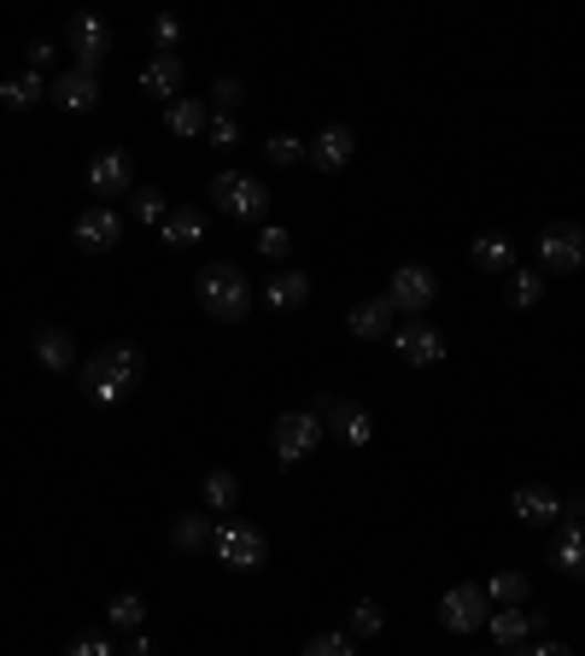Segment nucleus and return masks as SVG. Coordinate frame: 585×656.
I'll use <instances>...</instances> for the list:
<instances>
[{"label": "nucleus", "mask_w": 585, "mask_h": 656, "mask_svg": "<svg viewBox=\"0 0 585 656\" xmlns=\"http://www.w3.org/2000/svg\"><path fill=\"white\" fill-rule=\"evenodd\" d=\"M135 376H141V352L135 346H106L82 363V399L94 404H123L135 393Z\"/></svg>", "instance_id": "nucleus-1"}, {"label": "nucleus", "mask_w": 585, "mask_h": 656, "mask_svg": "<svg viewBox=\"0 0 585 656\" xmlns=\"http://www.w3.org/2000/svg\"><path fill=\"white\" fill-rule=\"evenodd\" d=\"M194 294H199V311L205 317H217V322H240L246 317V276L235 270V264H205L199 281H194Z\"/></svg>", "instance_id": "nucleus-2"}, {"label": "nucleus", "mask_w": 585, "mask_h": 656, "mask_svg": "<svg viewBox=\"0 0 585 656\" xmlns=\"http://www.w3.org/2000/svg\"><path fill=\"white\" fill-rule=\"evenodd\" d=\"M212 199H217V212L240 217V223H258L269 212V188L258 176H240V171H217L212 176Z\"/></svg>", "instance_id": "nucleus-3"}, {"label": "nucleus", "mask_w": 585, "mask_h": 656, "mask_svg": "<svg viewBox=\"0 0 585 656\" xmlns=\"http://www.w3.org/2000/svg\"><path fill=\"white\" fill-rule=\"evenodd\" d=\"M322 434H328V422L317 417V410H287V417L276 422V434H269V445H276L281 463H305L310 451L322 445Z\"/></svg>", "instance_id": "nucleus-4"}, {"label": "nucleus", "mask_w": 585, "mask_h": 656, "mask_svg": "<svg viewBox=\"0 0 585 656\" xmlns=\"http://www.w3.org/2000/svg\"><path fill=\"white\" fill-rule=\"evenodd\" d=\"M212 545H217V557H223L228 568H240V574L264 568V557H269V540H264L253 522H223V527L212 533Z\"/></svg>", "instance_id": "nucleus-5"}, {"label": "nucleus", "mask_w": 585, "mask_h": 656, "mask_svg": "<svg viewBox=\"0 0 585 656\" xmlns=\"http://www.w3.org/2000/svg\"><path fill=\"white\" fill-rule=\"evenodd\" d=\"M538 264H545L551 276L585 270V229L579 223H551V229L538 235Z\"/></svg>", "instance_id": "nucleus-6"}, {"label": "nucleus", "mask_w": 585, "mask_h": 656, "mask_svg": "<svg viewBox=\"0 0 585 656\" xmlns=\"http://www.w3.org/2000/svg\"><path fill=\"white\" fill-rule=\"evenodd\" d=\"M433 270H428V264H399V270H392V281H387V305H392V311H404V317H422L428 311V305H433Z\"/></svg>", "instance_id": "nucleus-7"}, {"label": "nucleus", "mask_w": 585, "mask_h": 656, "mask_svg": "<svg viewBox=\"0 0 585 656\" xmlns=\"http://www.w3.org/2000/svg\"><path fill=\"white\" fill-rule=\"evenodd\" d=\"M392 352H399L410 369H433L439 358H445V335H439L433 322L422 317H410L404 328H392Z\"/></svg>", "instance_id": "nucleus-8"}, {"label": "nucleus", "mask_w": 585, "mask_h": 656, "mask_svg": "<svg viewBox=\"0 0 585 656\" xmlns=\"http://www.w3.org/2000/svg\"><path fill=\"white\" fill-rule=\"evenodd\" d=\"M486 615H492V604L480 586H451L439 598V627L445 633H474V627H486Z\"/></svg>", "instance_id": "nucleus-9"}, {"label": "nucleus", "mask_w": 585, "mask_h": 656, "mask_svg": "<svg viewBox=\"0 0 585 656\" xmlns=\"http://www.w3.org/2000/svg\"><path fill=\"white\" fill-rule=\"evenodd\" d=\"M65 41L76 48V65L100 76V59H106V48H112V30H106V18H94V12H76L71 24H65Z\"/></svg>", "instance_id": "nucleus-10"}, {"label": "nucleus", "mask_w": 585, "mask_h": 656, "mask_svg": "<svg viewBox=\"0 0 585 656\" xmlns=\"http://www.w3.org/2000/svg\"><path fill=\"white\" fill-rule=\"evenodd\" d=\"M317 417H328V428L346 445H369L374 440V422H369V410L358 399H317Z\"/></svg>", "instance_id": "nucleus-11"}, {"label": "nucleus", "mask_w": 585, "mask_h": 656, "mask_svg": "<svg viewBox=\"0 0 585 656\" xmlns=\"http://www.w3.org/2000/svg\"><path fill=\"white\" fill-rule=\"evenodd\" d=\"M538 627H545V609H527V604H515V609H492V615H486L492 645H504V650L527 645V633H538Z\"/></svg>", "instance_id": "nucleus-12"}, {"label": "nucleus", "mask_w": 585, "mask_h": 656, "mask_svg": "<svg viewBox=\"0 0 585 656\" xmlns=\"http://www.w3.org/2000/svg\"><path fill=\"white\" fill-rule=\"evenodd\" d=\"M48 94H53L59 112H94V106H100V76L82 71V65H71V71H59V82H53Z\"/></svg>", "instance_id": "nucleus-13"}, {"label": "nucleus", "mask_w": 585, "mask_h": 656, "mask_svg": "<svg viewBox=\"0 0 585 656\" xmlns=\"http://www.w3.org/2000/svg\"><path fill=\"white\" fill-rule=\"evenodd\" d=\"M130 182H135V164H130V153H117V147L94 153V164H89V188H94L100 199H112V194H130Z\"/></svg>", "instance_id": "nucleus-14"}, {"label": "nucleus", "mask_w": 585, "mask_h": 656, "mask_svg": "<svg viewBox=\"0 0 585 656\" xmlns=\"http://www.w3.org/2000/svg\"><path fill=\"white\" fill-rule=\"evenodd\" d=\"M117 235H123V217L112 212V205H94V212L76 217V246L82 253H112Z\"/></svg>", "instance_id": "nucleus-15"}, {"label": "nucleus", "mask_w": 585, "mask_h": 656, "mask_svg": "<svg viewBox=\"0 0 585 656\" xmlns=\"http://www.w3.org/2000/svg\"><path fill=\"white\" fill-rule=\"evenodd\" d=\"M351 147H358V135H351L346 123H333V130H322L317 141H310V164H317L322 176H333V171L351 164Z\"/></svg>", "instance_id": "nucleus-16"}, {"label": "nucleus", "mask_w": 585, "mask_h": 656, "mask_svg": "<svg viewBox=\"0 0 585 656\" xmlns=\"http://www.w3.org/2000/svg\"><path fill=\"white\" fill-rule=\"evenodd\" d=\"M182 76H187L182 53H158L153 65L141 71V89L153 94V100H164V106H171V100H182Z\"/></svg>", "instance_id": "nucleus-17"}, {"label": "nucleus", "mask_w": 585, "mask_h": 656, "mask_svg": "<svg viewBox=\"0 0 585 656\" xmlns=\"http://www.w3.org/2000/svg\"><path fill=\"white\" fill-rule=\"evenodd\" d=\"M510 510H515V516L527 522V527H545V522H556V516H562V499H556L551 486H515Z\"/></svg>", "instance_id": "nucleus-18"}, {"label": "nucleus", "mask_w": 585, "mask_h": 656, "mask_svg": "<svg viewBox=\"0 0 585 656\" xmlns=\"http://www.w3.org/2000/svg\"><path fill=\"white\" fill-rule=\"evenodd\" d=\"M392 317H399V311H392L387 299H363V305H351L346 328H351L358 340H387V335H392Z\"/></svg>", "instance_id": "nucleus-19"}, {"label": "nucleus", "mask_w": 585, "mask_h": 656, "mask_svg": "<svg viewBox=\"0 0 585 656\" xmlns=\"http://www.w3.org/2000/svg\"><path fill=\"white\" fill-rule=\"evenodd\" d=\"M205 123H212V106H205L199 94H182L164 106V130L171 135H205Z\"/></svg>", "instance_id": "nucleus-20"}, {"label": "nucleus", "mask_w": 585, "mask_h": 656, "mask_svg": "<svg viewBox=\"0 0 585 656\" xmlns=\"http://www.w3.org/2000/svg\"><path fill=\"white\" fill-rule=\"evenodd\" d=\"M551 563H556L562 574H574V581H585V522H574V516H568V527L556 533Z\"/></svg>", "instance_id": "nucleus-21"}, {"label": "nucleus", "mask_w": 585, "mask_h": 656, "mask_svg": "<svg viewBox=\"0 0 585 656\" xmlns=\"http://www.w3.org/2000/svg\"><path fill=\"white\" fill-rule=\"evenodd\" d=\"M158 235H164V246H194V240H205V212L199 205H176V212L158 223Z\"/></svg>", "instance_id": "nucleus-22"}, {"label": "nucleus", "mask_w": 585, "mask_h": 656, "mask_svg": "<svg viewBox=\"0 0 585 656\" xmlns=\"http://www.w3.org/2000/svg\"><path fill=\"white\" fill-rule=\"evenodd\" d=\"M474 264H480L486 276H510V270H515V240H510V235H480V240H474Z\"/></svg>", "instance_id": "nucleus-23"}, {"label": "nucleus", "mask_w": 585, "mask_h": 656, "mask_svg": "<svg viewBox=\"0 0 585 656\" xmlns=\"http://www.w3.org/2000/svg\"><path fill=\"white\" fill-rule=\"evenodd\" d=\"M264 299H269V311H292V305L310 299V276L305 270H281L276 281L264 287Z\"/></svg>", "instance_id": "nucleus-24"}, {"label": "nucleus", "mask_w": 585, "mask_h": 656, "mask_svg": "<svg viewBox=\"0 0 585 656\" xmlns=\"http://www.w3.org/2000/svg\"><path fill=\"white\" fill-rule=\"evenodd\" d=\"M486 604H497V609H515V604H527L533 598V586H527V574H515V568H504V574H492L486 586Z\"/></svg>", "instance_id": "nucleus-25"}, {"label": "nucleus", "mask_w": 585, "mask_h": 656, "mask_svg": "<svg viewBox=\"0 0 585 656\" xmlns=\"http://www.w3.org/2000/svg\"><path fill=\"white\" fill-rule=\"evenodd\" d=\"M199 499H205V510H212V516H228V510H235V499H240V481L228 475V469H212V475L199 481Z\"/></svg>", "instance_id": "nucleus-26"}, {"label": "nucleus", "mask_w": 585, "mask_h": 656, "mask_svg": "<svg viewBox=\"0 0 585 656\" xmlns=\"http://www.w3.org/2000/svg\"><path fill=\"white\" fill-rule=\"evenodd\" d=\"M35 358L48 363V369H71L76 363V346L65 328H35Z\"/></svg>", "instance_id": "nucleus-27"}, {"label": "nucleus", "mask_w": 585, "mask_h": 656, "mask_svg": "<svg viewBox=\"0 0 585 656\" xmlns=\"http://www.w3.org/2000/svg\"><path fill=\"white\" fill-rule=\"evenodd\" d=\"M212 516H199V510H187V516H176V527H171V545L176 551H205L212 545Z\"/></svg>", "instance_id": "nucleus-28"}, {"label": "nucleus", "mask_w": 585, "mask_h": 656, "mask_svg": "<svg viewBox=\"0 0 585 656\" xmlns=\"http://www.w3.org/2000/svg\"><path fill=\"white\" fill-rule=\"evenodd\" d=\"M41 94H48V82H41V71H24V76H12L7 89H0V100H7L12 112H30Z\"/></svg>", "instance_id": "nucleus-29"}, {"label": "nucleus", "mask_w": 585, "mask_h": 656, "mask_svg": "<svg viewBox=\"0 0 585 656\" xmlns=\"http://www.w3.org/2000/svg\"><path fill=\"white\" fill-rule=\"evenodd\" d=\"M212 106H217V117H235L246 106V82L240 76H217L212 82Z\"/></svg>", "instance_id": "nucleus-30"}, {"label": "nucleus", "mask_w": 585, "mask_h": 656, "mask_svg": "<svg viewBox=\"0 0 585 656\" xmlns=\"http://www.w3.org/2000/svg\"><path fill=\"white\" fill-rule=\"evenodd\" d=\"M538 299H545V276L510 270V305H521V311H527V305H538Z\"/></svg>", "instance_id": "nucleus-31"}, {"label": "nucleus", "mask_w": 585, "mask_h": 656, "mask_svg": "<svg viewBox=\"0 0 585 656\" xmlns=\"http://www.w3.org/2000/svg\"><path fill=\"white\" fill-rule=\"evenodd\" d=\"M141 615H146L141 592H117V598L106 604V622H112V627H141Z\"/></svg>", "instance_id": "nucleus-32"}, {"label": "nucleus", "mask_w": 585, "mask_h": 656, "mask_svg": "<svg viewBox=\"0 0 585 656\" xmlns=\"http://www.w3.org/2000/svg\"><path fill=\"white\" fill-rule=\"evenodd\" d=\"M381 627H387V615H381V604H374V598L351 604V633H363V639H369V633H381Z\"/></svg>", "instance_id": "nucleus-33"}, {"label": "nucleus", "mask_w": 585, "mask_h": 656, "mask_svg": "<svg viewBox=\"0 0 585 656\" xmlns=\"http://www.w3.org/2000/svg\"><path fill=\"white\" fill-rule=\"evenodd\" d=\"M130 194H135V217L141 223H164V217H171V205H164L158 188H130Z\"/></svg>", "instance_id": "nucleus-34"}, {"label": "nucleus", "mask_w": 585, "mask_h": 656, "mask_svg": "<svg viewBox=\"0 0 585 656\" xmlns=\"http://www.w3.org/2000/svg\"><path fill=\"white\" fill-rule=\"evenodd\" d=\"M269 164H299V158H310V147L305 141H292V135H269Z\"/></svg>", "instance_id": "nucleus-35"}, {"label": "nucleus", "mask_w": 585, "mask_h": 656, "mask_svg": "<svg viewBox=\"0 0 585 656\" xmlns=\"http://www.w3.org/2000/svg\"><path fill=\"white\" fill-rule=\"evenodd\" d=\"M305 656H358V645H351L346 633H317V639L305 645Z\"/></svg>", "instance_id": "nucleus-36"}, {"label": "nucleus", "mask_w": 585, "mask_h": 656, "mask_svg": "<svg viewBox=\"0 0 585 656\" xmlns=\"http://www.w3.org/2000/svg\"><path fill=\"white\" fill-rule=\"evenodd\" d=\"M258 253L264 258H287L292 253V235L281 229V223H269V229H258Z\"/></svg>", "instance_id": "nucleus-37"}, {"label": "nucleus", "mask_w": 585, "mask_h": 656, "mask_svg": "<svg viewBox=\"0 0 585 656\" xmlns=\"http://www.w3.org/2000/svg\"><path fill=\"white\" fill-rule=\"evenodd\" d=\"M205 135H212V147H223V153H228V147H240V123H235V117H217V112H212Z\"/></svg>", "instance_id": "nucleus-38"}, {"label": "nucleus", "mask_w": 585, "mask_h": 656, "mask_svg": "<svg viewBox=\"0 0 585 656\" xmlns=\"http://www.w3.org/2000/svg\"><path fill=\"white\" fill-rule=\"evenodd\" d=\"M153 41H158V48H164V53H171V48H176V41H182V24H176V18H171V12H158V18H153Z\"/></svg>", "instance_id": "nucleus-39"}, {"label": "nucleus", "mask_w": 585, "mask_h": 656, "mask_svg": "<svg viewBox=\"0 0 585 656\" xmlns=\"http://www.w3.org/2000/svg\"><path fill=\"white\" fill-rule=\"evenodd\" d=\"M71 656H117V650H112V639H94V633H89V639L71 645Z\"/></svg>", "instance_id": "nucleus-40"}, {"label": "nucleus", "mask_w": 585, "mask_h": 656, "mask_svg": "<svg viewBox=\"0 0 585 656\" xmlns=\"http://www.w3.org/2000/svg\"><path fill=\"white\" fill-rule=\"evenodd\" d=\"M515 656H574V650L556 645V639H538V645H515Z\"/></svg>", "instance_id": "nucleus-41"}, {"label": "nucleus", "mask_w": 585, "mask_h": 656, "mask_svg": "<svg viewBox=\"0 0 585 656\" xmlns=\"http://www.w3.org/2000/svg\"><path fill=\"white\" fill-rule=\"evenodd\" d=\"M48 59H53V41H48V35H41V41H30V71H41Z\"/></svg>", "instance_id": "nucleus-42"}, {"label": "nucleus", "mask_w": 585, "mask_h": 656, "mask_svg": "<svg viewBox=\"0 0 585 656\" xmlns=\"http://www.w3.org/2000/svg\"><path fill=\"white\" fill-rule=\"evenodd\" d=\"M130 656H158V650H153V639H141V633H135V639H130Z\"/></svg>", "instance_id": "nucleus-43"}]
</instances>
